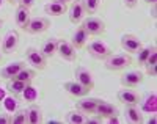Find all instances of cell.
Returning a JSON list of instances; mask_svg holds the SVG:
<instances>
[{
    "label": "cell",
    "instance_id": "cell-1",
    "mask_svg": "<svg viewBox=\"0 0 157 124\" xmlns=\"http://www.w3.org/2000/svg\"><path fill=\"white\" fill-rule=\"evenodd\" d=\"M132 64V58L129 53H112L110 57L104 60V66L109 71H123Z\"/></svg>",
    "mask_w": 157,
    "mask_h": 124
},
{
    "label": "cell",
    "instance_id": "cell-2",
    "mask_svg": "<svg viewBox=\"0 0 157 124\" xmlns=\"http://www.w3.org/2000/svg\"><path fill=\"white\" fill-rule=\"evenodd\" d=\"M25 60H27L29 64L33 66V69H38V71H43L47 64V58L36 47H29L25 50Z\"/></svg>",
    "mask_w": 157,
    "mask_h": 124
},
{
    "label": "cell",
    "instance_id": "cell-3",
    "mask_svg": "<svg viewBox=\"0 0 157 124\" xmlns=\"http://www.w3.org/2000/svg\"><path fill=\"white\" fill-rule=\"evenodd\" d=\"M88 53L96 60H105L112 55V49L104 43V41H91L88 44Z\"/></svg>",
    "mask_w": 157,
    "mask_h": 124
},
{
    "label": "cell",
    "instance_id": "cell-4",
    "mask_svg": "<svg viewBox=\"0 0 157 124\" xmlns=\"http://www.w3.org/2000/svg\"><path fill=\"white\" fill-rule=\"evenodd\" d=\"M83 29L86 30L88 35H93V36H99L105 32V22H104L101 17L96 16H90L83 21Z\"/></svg>",
    "mask_w": 157,
    "mask_h": 124
},
{
    "label": "cell",
    "instance_id": "cell-5",
    "mask_svg": "<svg viewBox=\"0 0 157 124\" xmlns=\"http://www.w3.org/2000/svg\"><path fill=\"white\" fill-rule=\"evenodd\" d=\"M50 27V21L44 16H36V17H32L30 22L25 27V32H29L32 35H39V33H44L47 29Z\"/></svg>",
    "mask_w": 157,
    "mask_h": 124
},
{
    "label": "cell",
    "instance_id": "cell-6",
    "mask_svg": "<svg viewBox=\"0 0 157 124\" xmlns=\"http://www.w3.org/2000/svg\"><path fill=\"white\" fill-rule=\"evenodd\" d=\"M120 44H121L123 50H126L127 53H137L143 47L141 39H138L135 35H130V33H126V35L121 36Z\"/></svg>",
    "mask_w": 157,
    "mask_h": 124
},
{
    "label": "cell",
    "instance_id": "cell-7",
    "mask_svg": "<svg viewBox=\"0 0 157 124\" xmlns=\"http://www.w3.org/2000/svg\"><path fill=\"white\" fill-rule=\"evenodd\" d=\"M68 13H69V21L72 24H78L80 21H83L85 14H86L83 0H74V2H71V6H69Z\"/></svg>",
    "mask_w": 157,
    "mask_h": 124
},
{
    "label": "cell",
    "instance_id": "cell-8",
    "mask_svg": "<svg viewBox=\"0 0 157 124\" xmlns=\"http://www.w3.org/2000/svg\"><path fill=\"white\" fill-rule=\"evenodd\" d=\"M77 49L69 43V41L64 39H58V46H57V53L60 55V58L66 60V61H72L77 57Z\"/></svg>",
    "mask_w": 157,
    "mask_h": 124
},
{
    "label": "cell",
    "instance_id": "cell-9",
    "mask_svg": "<svg viewBox=\"0 0 157 124\" xmlns=\"http://www.w3.org/2000/svg\"><path fill=\"white\" fill-rule=\"evenodd\" d=\"M19 44V33L14 30L6 32V35L2 38V52L3 53H11L17 49Z\"/></svg>",
    "mask_w": 157,
    "mask_h": 124
},
{
    "label": "cell",
    "instance_id": "cell-10",
    "mask_svg": "<svg viewBox=\"0 0 157 124\" xmlns=\"http://www.w3.org/2000/svg\"><path fill=\"white\" fill-rule=\"evenodd\" d=\"M118 101L123 102L124 105H138L140 104V94L132 88L124 87V90L118 91Z\"/></svg>",
    "mask_w": 157,
    "mask_h": 124
},
{
    "label": "cell",
    "instance_id": "cell-11",
    "mask_svg": "<svg viewBox=\"0 0 157 124\" xmlns=\"http://www.w3.org/2000/svg\"><path fill=\"white\" fill-rule=\"evenodd\" d=\"M143 72L140 71H127L121 76L120 82H121V85L123 87H127V88H135L138 87L141 82H143Z\"/></svg>",
    "mask_w": 157,
    "mask_h": 124
},
{
    "label": "cell",
    "instance_id": "cell-12",
    "mask_svg": "<svg viewBox=\"0 0 157 124\" xmlns=\"http://www.w3.org/2000/svg\"><path fill=\"white\" fill-rule=\"evenodd\" d=\"M99 101L101 99H98V98H86V96H83L80 101L75 102V108L80 110L85 115H93L96 112V107H98Z\"/></svg>",
    "mask_w": 157,
    "mask_h": 124
},
{
    "label": "cell",
    "instance_id": "cell-13",
    "mask_svg": "<svg viewBox=\"0 0 157 124\" xmlns=\"http://www.w3.org/2000/svg\"><path fill=\"white\" fill-rule=\"evenodd\" d=\"M74 80H77L78 83H82L85 88H88V90H93V87H94V80H93V76H91V72L86 69V68H83V66H78L77 69H75V72H74Z\"/></svg>",
    "mask_w": 157,
    "mask_h": 124
},
{
    "label": "cell",
    "instance_id": "cell-14",
    "mask_svg": "<svg viewBox=\"0 0 157 124\" xmlns=\"http://www.w3.org/2000/svg\"><path fill=\"white\" fill-rule=\"evenodd\" d=\"M25 68V63L24 61H14V63H10L6 64L5 68L0 69V79H5V80H10V79H14L17 76V72L21 69Z\"/></svg>",
    "mask_w": 157,
    "mask_h": 124
},
{
    "label": "cell",
    "instance_id": "cell-15",
    "mask_svg": "<svg viewBox=\"0 0 157 124\" xmlns=\"http://www.w3.org/2000/svg\"><path fill=\"white\" fill-rule=\"evenodd\" d=\"M32 16H30V8H25L22 5H17L16 8V13H14V22L16 25L19 27V29H25L27 27V24L30 22Z\"/></svg>",
    "mask_w": 157,
    "mask_h": 124
},
{
    "label": "cell",
    "instance_id": "cell-16",
    "mask_svg": "<svg viewBox=\"0 0 157 124\" xmlns=\"http://www.w3.org/2000/svg\"><path fill=\"white\" fill-rule=\"evenodd\" d=\"M64 90H66L71 96H75V98H83V96H88V93L91 90L85 88L82 83H78L77 80H69L64 83Z\"/></svg>",
    "mask_w": 157,
    "mask_h": 124
},
{
    "label": "cell",
    "instance_id": "cell-17",
    "mask_svg": "<svg viewBox=\"0 0 157 124\" xmlns=\"http://www.w3.org/2000/svg\"><path fill=\"white\" fill-rule=\"evenodd\" d=\"M88 33H86V30L83 29V25H80V27H77L75 29V32L72 33V36H71V44L75 47V49H82L85 44H86V41H88Z\"/></svg>",
    "mask_w": 157,
    "mask_h": 124
},
{
    "label": "cell",
    "instance_id": "cell-18",
    "mask_svg": "<svg viewBox=\"0 0 157 124\" xmlns=\"http://www.w3.org/2000/svg\"><path fill=\"white\" fill-rule=\"evenodd\" d=\"M94 113L99 115L101 118H109V116L118 115V108H116L113 104H110L109 101H99Z\"/></svg>",
    "mask_w": 157,
    "mask_h": 124
},
{
    "label": "cell",
    "instance_id": "cell-19",
    "mask_svg": "<svg viewBox=\"0 0 157 124\" xmlns=\"http://www.w3.org/2000/svg\"><path fill=\"white\" fill-rule=\"evenodd\" d=\"M27 122L30 124H39L43 122V110L38 104H33L27 108Z\"/></svg>",
    "mask_w": 157,
    "mask_h": 124
},
{
    "label": "cell",
    "instance_id": "cell-20",
    "mask_svg": "<svg viewBox=\"0 0 157 124\" xmlns=\"http://www.w3.org/2000/svg\"><path fill=\"white\" fill-rule=\"evenodd\" d=\"M57 46H58V39L57 38H49L43 43L39 50H41V53L46 58H50V57H54V55H57Z\"/></svg>",
    "mask_w": 157,
    "mask_h": 124
},
{
    "label": "cell",
    "instance_id": "cell-21",
    "mask_svg": "<svg viewBox=\"0 0 157 124\" xmlns=\"http://www.w3.org/2000/svg\"><path fill=\"white\" fill-rule=\"evenodd\" d=\"M44 11H46V14H49V16L58 17V16H63L64 13L68 11V8H66V5H63V3L49 2L47 5H44Z\"/></svg>",
    "mask_w": 157,
    "mask_h": 124
},
{
    "label": "cell",
    "instance_id": "cell-22",
    "mask_svg": "<svg viewBox=\"0 0 157 124\" xmlns=\"http://www.w3.org/2000/svg\"><path fill=\"white\" fill-rule=\"evenodd\" d=\"M126 116L130 122H143V112L141 108H138V105H126Z\"/></svg>",
    "mask_w": 157,
    "mask_h": 124
},
{
    "label": "cell",
    "instance_id": "cell-23",
    "mask_svg": "<svg viewBox=\"0 0 157 124\" xmlns=\"http://www.w3.org/2000/svg\"><path fill=\"white\" fill-rule=\"evenodd\" d=\"M27 85H30V83H25V82H21L17 79H10L6 83V90L11 94H22V91L27 88Z\"/></svg>",
    "mask_w": 157,
    "mask_h": 124
},
{
    "label": "cell",
    "instance_id": "cell-24",
    "mask_svg": "<svg viewBox=\"0 0 157 124\" xmlns=\"http://www.w3.org/2000/svg\"><path fill=\"white\" fill-rule=\"evenodd\" d=\"M64 121L68 124H85V113H82L80 110H71L64 116Z\"/></svg>",
    "mask_w": 157,
    "mask_h": 124
},
{
    "label": "cell",
    "instance_id": "cell-25",
    "mask_svg": "<svg viewBox=\"0 0 157 124\" xmlns=\"http://www.w3.org/2000/svg\"><path fill=\"white\" fill-rule=\"evenodd\" d=\"M157 47H155V44H149V46H143L137 53H138V64L140 66H143L146 63V60H148V57L151 55V52L152 50H155Z\"/></svg>",
    "mask_w": 157,
    "mask_h": 124
},
{
    "label": "cell",
    "instance_id": "cell-26",
    "mask_svg": "<svg viewBox=\"0 0 157 124\" xmlns=\"http://www.w3.org/2000/svg\"><path fill=\"white\" fill-rule=\"evenodd\" d=\"M35 76H36V72H35L33 69H29V68L25 66L24 69H21V71L17 72V76H16L14 79H17V80H21V82H25V83H32L33 79H35Z\"/></svg>",
    "mask_w": 157,
    "mask_h": 124
},
{
    "label": "cell",
    "instance_id": "cell-27",
    "mask_svg": "<svg viewBox=\"0 0 157 124\" xmlns=\"http://www.w3.org/2000/svg\"><path fill=\"white\" fill-rule=\"evenodd\" d=\"M155 102H157V99H155V93H151V94H148L146 96V99H145V104H143V107H141V112H151V113H155Z\"/></svg>",
    "mask_w": 157,
    "mask_h": 124
},
{
    "label": "cell",
    "instance_id": "cell-28",
    "mask_svg": "<svg viewBox=\"0 0 157 124\" xmlns=\"http://www.w3.org/2000/svg\"><path fill=\"white\" fill-rule=\"evenodd\" d=\"M13 124H25L27 122V108H19L16 110V113L11 116Z\"/></svg>",
    "mask_w": 157,
    "mask_h": 124
},
{
    "label": "cell",
    "instance_id": "cell-29",
    "mask_svg": "<svg viewBox=\"0 0 157 124\" xmlns=\"http://www.w3.org/2000/svg\"><path fill=\"white\" fill-rule=\"evenodd\" d=\"M22 94H24V99L27 102H35L36 98H38V90L33 88L32 85H27V88L22 91Z\"/></svg>",
    "mask_w": 157,
    "mask_h": 124
},
{
    "label": "cell",
    "instance_id": "cell-30",
    "mask_svg": "<svg viewBox=\"0 0 157 124\" xmlns=\"http://www.w3.org/2000/svg\"><path fill=\"white\" fill-rule=\"evenodd\" d=\"M83 5H85V10L88 14H94L101 6V0H83Z\"/></svg>",
    "mask_w": 157,
    "mask_h": 124
},
{
    "label": "cell",
    "instance_id": "cell-31",
    "mask_svg": "<svg viewBox=\"0 0 157 124\" xmlns=\"http://www.w3.org/2000/svg\"><path fill=\"white\" fill-rule=\"evenodd\" d=\"M101 122H102V118L96 113H93V116L88 115V118H85V124H101Z\"/></svg>",
    "mask_w": 157,
    "mask_h": 124
},
{
    "label": "cell",
    "instance_id": "cell-32",
    "mask_svg": "<svg viewBox=\"0 0 157 124\" xmlns=\"http://www.w3.org/2000/svg\"><path fill=\"white\" fill-rule=\"evenodd\" d=\"M146 63H148V64H157V49L151 52V55L148 57ZM146 63H145V64H146ZM145 64H143V66H145Z\"/></svg>",
    "mask_w": 157,
    "mask_h": 124
},
{
    "label": "cell",
    "instance_id": "cell-33",
    "mask_svg": "<svg viewBox=\"0 0 157 124\" xmlns=\"http://www.w3.org/2000/svg\"><path fill=\"white\" fill-rule=\"evenodd\" d=\"M155 66L157 64H145V68H146V74L148 76H151V77H155Z\"/></svg>",
    "mask_w": 157,
    "mask_h": 124
},
{
    "label": "cell",
    "instance_id": "cell-34",
    "mask_svg": "<svg viewBox=\"0 0 157 124\" xmlns=\"http://www.w3.org/2000/svg\"><path fill=\"white\" fill-rule=\"evenodd\" d=\"M17 3L25 6V8H32L35 3H36V0H17Z\"/></svg>",
    "mask_w": 157,
    "mask_h": 124
},
{
    "label": "cell",
    "instance_id": "cell-35",
    "mask_svg": "<svg viewBox=\"0 0 157 124\" xmlns=\"http://www.w3.org/2000/svg\"><path fill=\"white\" fill-rule=\"evenodd\" d=\"M0 124H11V116L8 113H0Z\"/></svg>",
    "mask_w": 157,
    "mask_h": 124
},
{
    "label": "cell",
    "instance_id": "cell-36",
    "mask_svg": "<svg viewBox=\"0 0 157 124\" xmlns=\"http://www.w3.org/2000/svg\"><path fill=\"white\" fill-rule=\"evenodd\" d=\"M123 3L126 5V8H135L138 0H123Z\"/></svg>",
    "mask_w": 157,
    "mask_h": 124
},
{
    "label": "cell",
    "instance_id": "cell-37",
    "mask_svg": "<svg viewBox=\"0 0 157 124\" xmlns=\"http://www.w3.org/2000/svg\"><path fill=\"white\" fill-rule=\"evenodd\" d=\"M107 122H109V124H118V122H120V119H118V115L109 116V118H107Z\"/></svg>",
    "mask_w": 157,
    "mask_h": 124
},
{
    "label": "cell",
    "instance_id": "cell-38",
    "mask_svg": "<svg viewBox=\"0 0 157 124\" xmlns=\"http://www.w3.org/2000/svg\"><path fill=\"white\" fill-rule=\"evenodd\" d=\"M149 14H151V17L155 21V17H157V8H155V5H151V11H149Z\"/></svg>",
    "mask_w": 157,
    "mask_h": 124
},
{
    "label": "cell",
    "instance_id": "cell-39",
    "mask_svg": "<svg viewBox=\"0 0 157 124\" xmlns=\"http://www.w3.org/2000/svg\"><path fill=\"white\" fill-rule=\"evenodd\" d=\"M52 2H57V3H63V5H66L69 2H74V0H52Z\"/></svg>",
    "mask_w": 157,
    "mask_h": 124
},
{
    "label": "cell",
    "instance_id": "cell-40",
    "mask_svg": "<svg viewBox=\"0 0 157 124\" xmlns=\"http://www.w3.org/2000/svg\"><path fill=\"white\" fill-rule=\"evenodd\" d=\"M148 124H155V116H154V113H152V116L148 119Z\"/></svg>",
    "mask_w": 157,
    "mask_h": 124
},
{
    "label": "cell",
    "instance_id": "cell-41",
    "mask_svg": "<svg viewBox=\"0 0 157 124\" xmlns=\"http://www.w3.org/2000/svg\"><path fill=\"white\" fill-rule=\"evenodd\" d=\"M143 2H145V3H148V5H155V2H157V0H143Z\"/></svg>",
    "mask_w": 157,
    "mask_h": 124
},
{
    "label": "cell",
    "instance_id": "cell-42",
    "mask_svg": "<svg viewBox=\"0 0 157 124\" xmlns=\"http://www.w3.org/2000/svg\"><path fill=\"white\" fill-rule=\"evenodd\" d=\"M58 122H60L58 119H49L47 121V124H58Z\"/></svg>",
    "mask_w": 157,
    "mask_h": 124
},
{
    "label": "cell",
    "instance_id": "cell-43",
    "mask_svg": "<svg viewBox=\"0 0 157 124\" xmlns=\"http://www.w3.org/2000/svg\"><path fill=\"white\" fill-rule=\"evenodd\" d=\"M6 2H8V3H11V5H13V3H17V0H6Z\"/></svg>",
    "mask_w": 157,
    "mask_h": 124
},
{
    "label": "cell",
    "instance_id": "cell-44",
    "mask_svg": "<svg viewBox=\"0 0 157 124\" xmlns=\"http://www.w3.org/2000/svg\"><path fill=\"white\" fill-rule=\"evenodd\" d=\"M3 98V91H2V88H0V99Z\"/></svg>",
    "mask_w": 157,
    "mask_h": 124
},
{
    "label": "cell",
    "instance_id": "cell-45",
    "mask_svg": "<svg viewBox=\"0 0 157 124\" xmlns=\"http://www.w3.org/2000/svg\"><path fill=\"white\" fill-rule=\"evenodd\" d=\"M2 58H3V55H2V52H0V61H2Z\"/></svg>",
    "mask_w": 157,
    "mask_h": 124
},
{
    "label": "cell",
    "instance_id": "cell-46",
    "mask_svg": "<svg viewBox=\"0 0 157 124\" xmlns=\"http://www.w3.org/2000/svg\"><path fill=\"white\" fill-rule=\"evenodd\" d=\"M0 25H2V21H0Z\"/></svg>",
    "mask_w": 157,
    "mask_h": 124
},
{
    "label": "cell",
    "instance_id": "cell-47",
    "mask_svg": "<svg viewBox=\"0 0 157 124\" xmlns=\"http://www.w3.org/2000/svg\"><path fill=\"white\" fill-rule=\"evenodd\" d=\"M0 3H2V0H0Z\"/></svg>",
    "mask_w": 157,
    "mask_h": 124
}]
</instances>
